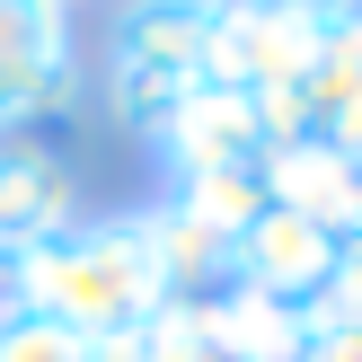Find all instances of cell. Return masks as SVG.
I'll return each mask as SVG.
<instances>
[{"instance_id": "obj_13", "label": "cell", "mask_w": 362, "mask_h": 362, "mask_svg": "<svg viewBox=\"0 0 362 362\" xmlns=\"http://www.w3.org/2000/svg\"><path fill=\"white\" fill-rule=\"evenodd\" d=\"M88 354L98 345H80L62 318L27 310V300H0V362H88Z\"/></svg>"}, {"instance_id": "obj_4", "label": "cell", "mask_w": 362, "mask_h": 362, "mask_svg": "<svg viewBox=\"0 0 362 362\" xmlns=\"http://www.w3.org/2000/svg\"><path fill=\"white\" fill-rule=\"evenodd\" d=\"M80 221V168L53 141H0V300L18 292L35 247Z\"/></svg>"}, {"instance_id": "obj_11", "label": "cell", "mask_w": 362, "mask_h": 362, "mask_svg": "<svg viewBox=\"0 0 362 362\" xmlns=\"http://www.w3.org/2000/svg\"><path fill=\"white\" fill-rule=\"evenodd\" d=\"M300 115H310L318 141H336V151L362 159V18L318 35L310 53V80H300Z\"/></svg>"}, {"instance_id": "obj_2", "label": "cell", "mask_w": 362, "mask_h": 362, "mask_svg": "<svg viewBox=\"0 0 362 362\" xmlns=\"http://www.w3.org/2000/svg\"><path fill=\"white\" fill-rule=\"evenodd\" d=\"M88 98L71 53V0H0V133L71 115Z\"/></svg>"}, {"instance_id": "obj_8", "label": "cell", "mask_w": 362, "mask_h": 362, "mask_svg": "<svg viewBox=\"0 0 362 362\" xmlns=\"http://www.w3.org/2000/svg\"><path fill=\"white\" fill-rule=\"evenodd\" d=\"M141 239H151V265L159 283H168V300H221L239 292V239L230 230H212L194 204H151L141 212Z\"/></svg>"}, {"instance_id": "obj_15", "label": "cell", "mask_w": 362, "mask_h": 362, "mask_svg": "<svg viewBox=\"0 0 362 362\" xmlns=\"http://www.w3.org/2000/svg\"><path fill=\"white\" fill-rule=\"evenodd\" d=\"M327 310H345V318H362V221L336 239V283H327Z\"/></svg>"}, {"instance_id": "obj_14", "label": "cell", "mask_w": 362, "mask_h": 362, "mask_svg": "<svg viewBox=\"0 0 362 362\" xmlns=\"http://www.w3.org/2000/svg\"><path fill=\"white\" fill-rule=\"evenodd\" d=\"M300 362H362V318H345V310H318L310 354H300Z\"/></svg>"}, {"instance_id": "obj_1", "label": "cell", "mask_w": 362, "mask_h": 362, "mask_svg": "<svg viewBox=\"0 0 362 362\" xmlns=\"http://www.w3.org/2000/svg\"><path fill=\"white\" fill-rule=\"evenodd\" d=\"M27 310L62 318L80 345H141V327L159 318V300H168V283H159L151 265V239H141V212H106V221H71L53 247H35L27 274H18V292Z\"/></svg>"}, {"instance_id": "obj_7", "label": "cell", "mask_w": 362, "mask_h": 362, "mask_svg": "<svg viewBox=\"0 0 362 362\" xmlns=\"http://www.w3.org/2000/svg\"><path fill=\"white\" fill-rule=\"evenodd\" d=\"M212 9L221 0H124L106 27V71H141V80L194 88L212 62Z\"/></svg>"}, {"instance_id": "obj_3", "label": "cell", "mask_w": 362, "mask_h": 362, "mask_svg": "<svg viewBox=\"0 0 362 362\" xmlns=\"http://www.w3.org/2000/svg\"><path fill=\"white\" fill-rule=\"evenodd\" d=\"M318 27L292 9V0H221L212 9V88H239V98H283V88L310 80Z\"/></svg>"}, {"instance_id": "obj_16", "label": "cell", "mask_w": 362, "mask_h": 362, "mask_svg": "<svg viewBox=\"0 0 362 362\" xmlns=\"http://www.w3.org/2000/svg\"><path fill=\"white\" fill-rule=\"evenodd\" d=\"M292 9L310 18L318 35H327V27H345V18H362V0H292Z\"/></svg>"}, {"instance_id": "obj_5", "label": "cell", "mask_w": 362, "mask_h": 362, "mask_svg": "<svg viewBox=\"0 0 362 362\" xmlns=\"http://www.w3.org/2000/svg\"><path fill=\"white\" fill-rule=\"evenodd\" d=\"M151 151L168 159V177H177V186H194V177H212V168H257V159L274 151V141H265L257 98L194 80V88H186V106L168 115V133H159Z\"/></svg>"}, {"instance_id": "obj_6", "label": "cell", "mask_w": 362, "mask_h": 362, "mask_svg": "<svg viewBox=\"0 0 362 362\" xmlns=\"http://www.w3.org/2000/svg\"><path fill=\"white\" fill-rule=\"evenodd\" d=\"M336 239H345V230L310 221V212H292V204H265L257 221L239 230V283H247V292H274V300L318 310L327 283H336Z\"/></svg>"}, {"instance_id": "obj_12", "label": "cell", "mask_w": 362, "mask_h": 362, "mask_svg": "<svg viewBox=\"0 0 362 362\" xmlns=\"http://www.w3.org/2000/svg\"><path fill=\"white\" fill-rule=\"evenodd\" d=\"M177 204H194L212 230L239 239V230L274 204V186H265V159H257V168H212V177H194V186H177Z\"/></svg>"}, {"instance_id": "obj_17", "label": "cell", "mask_w": 362, "mask_h": 362, "mask_svg": "<svg viewBox=\"0 0 362 362\" xmlns=\"http://www.w3.org/2000/svg\"><path fill=\"white\" fill-rule=\"evenodd\" d=\"M88 362H141V354L133 345H106V354H88Z\"/></svg>"}, {"instance_id": "obj_9", "label": "cell", "mask_w": 362, "mask_h": 362, "mask_svg": "<svg viewBox=\"0 0 362 362\" xmlns=\"http://www.w3.org/2000/svg\"><path fill=\"white\" fill-rule=\"evenodd\" d=\"M265 186H274V204L310 212V221H327V230L362 221V159L336 151V141H318V133L274 141V151H265Z\"/></svg>"}, {"instance_id": "obj_10", "label": "cell", "mask_w": 362, "mask_h": 362, "mask_svg": "<svg viewBox=\"0 0 362 362\" xmlns=\"http://www.w3.org/2000/svg\"><path fill=\"white\" fill-rule=\"evenodd\" d=\"M327 310V300H318ZM318 310H300V300H274V292H221L212 300V354L221 362H300L310 354V327Z\"/></svg>"}]
</instances>
